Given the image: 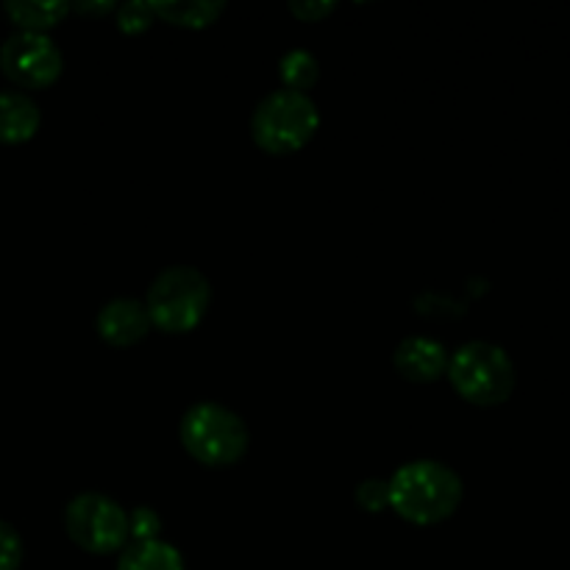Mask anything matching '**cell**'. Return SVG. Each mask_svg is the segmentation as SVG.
Wrapping results in <instances>:
<instances>
[{
  "mask_svg": "<svg viewBox=\"0 0 570 570\" xmlns=\"http://www.w3.org/2000/svg\"><path fill=\"white\" fill-rule=\"evenodd\" d=\"M70 11H81V14H109V11H117V3H111V0H100V3L83 0V3H70Z\"/></svg>",
  "mask_w": 570,
  "mask_h": 570,
  "instance_id": "cell-20",
  "label": "cell"
},
{
  "mask_svg": "<svg viewBox=\"0 0 570 570\" xmlns=\"http://www.w3.org/2000/svg\"><path fill=\"white\" fill-rule=\"evenodd\" d=\"M334 9H337L334 0H293V3H289V11L304 22L323 20V17L332 14Z\"/></svg>",
  "mask_w": 570,
  "mask_h": 570,
  "instance_id": "cell-19",
  "label": "cell"
},
{
  "mask_svg": "<svg viewBox=\"0 0 570 570\" xmlns=\"http://www.w3.org/2000/svg\"><path fill=\"white\" fill-rule=\"evenodd\" d=\"M117 570H187V566L176 546L165 540H145V543H128L120 551Z\"/></svg>",
  "mask_w": 570,
  "mask_h": 570,
  "instance_id": "cell-13",
  "label": "cell"
},
{
  "mask_svg": "<svg viewBox=\"0 0 570 570\" xmlns=\"http://www.w3.org/2000/svg\"><path fill=\"white\" fill-rule=\"evenodd\" d=\"M65 532L89 554H117L131 543L128 512L104 493H78L65 510Z\"/></svg>",
  "mask_w": 570,
  "mask_h": 570,
  "instance_id": "cell-6",
  "label": "cell"
},
{
  "mask_svg": "<svg viewBox=\"0 0 570 570\" xmlns=\"http://www.w3.org/2000/svg\"><path fill=\"white\" fill-rule=\"evenodd\" d=\"M42 126L37 100L22 89H0V142L22 145Z\"/></svg>",
  "mask_w": 570,
  "mask_h": 570,
  "instance_id": "cell-10",
  "label": "cell"
},
{
  "mask_svg": "<svg viewBox=\"0 0 570 570\" xmlns=\"http://www.w3.org/2000/svg\"><path fill=\"white\" fill-rule=\"evenodd\" d=\"M356 504L365 512H384L390 510V484L382 479H365L356 488Z\"/></svg>",
  "mask_w": 570,
  "mask_h": 570,
  "instance_id": "cell-17",
  "label": "cell"
},
{
  "mask_svg": "<svg viewBox=\"0 0 570 570\" xmlns=\"http://www.w3.org/2000/svg\"><path fill=\"white\" fill-rule=\"evenodd\" d=\"M390 510L406 523L434 527L460 510L465 484L462 476L438 460H415L401 465L390 479Z\"/></svg>",
  "mask_w": 570,
  "mask_h": 570,
  "instance_id": "cell-1",
  "label": "cell"
},
{
  "mask_svg": "<svg viewBox=\"0 0 570 570\" xmlns=\"http://www.w3.org/2000/svg\"><path fill=\"white\" fill-rule=\"evenodd\" d=\"M0 70L22 89H45L59 81L65 56L50 33L14 31L0 45Z\"/></svg>",
  "mask_w": 570,
  "mask_h": 570,
  "instance_id": "cell-7",
  "label": "cell"
},
{
  "mask_svg": "<svg viewBox=\"0 0 570 570\" xmlns=\"http://www.w3.org/2000/svg\"><path fill=\"white\" fill-rule=\"evenodd\" d=\"M154 14L178 28H209L226 11L223 0H154Z\"/></svg>",
  "mask_w": 570,
  "mask_h": 570,
  "instance_id": "cell-12",
  "label": "cell"
},
{
  "mask_svg": "<svg viewBox=\"0 0 570 570\" xmlns=\"http://www.w3.org/2000/svg\"><path fill=\"white\" fill-rule=\"evenodd\" d=\"M154 17V6L145 3V0H128V3L117 6V28H120L122 33L148 31Z\"/></svg>",
  "mask_w": 570,
  "mask_h": 570,
  "instance_id": "cell-15",
  "label": "cell"
},
{
  "mask_svg": "<svg viewBox=\"0 0 570 570\" xmlns=\"http://www.w3.org/2000/svg\"><path fill=\"white\" fill-rule=\"evenodd\" d=\"M321 128V111L309 92L273 89L250 115V137L265 154L287 156L306 148Z\"/></svg>",
  "mask_w": 570,
  "mask_h": 570,
  "instance_id": "cell-4",
  "label": "cell"
},
{
  "mask_svg": "<svg viewBox=\"0 0 570 570\" xmlns=\"http://www.w3.org/2000/svg\"><path fill=\"white\" fill-rule=\"evenodd\" d=\"M3 11L14 22L17 31L48 33L70 14L67 0H6Z\"/></svg>",
  "mask_w": 570,
  "mask_h": 570,
  "instance_id": "cell-11",
  "label": "cell"
},
{
  "mask_svg": "<svg viewBox=\"0 0 570 570\" xmlns=\"http://www.w3.org/2000/svg\"><path fill=\"white\" fill-rule=\"evenodd\" d=\"M212 304V284L198 267L173 265L165 267L150 282L145 295V309L150 326L165 334H187L200 326Z\"/></svg>",
  "mask_w": 570,
  "mask_h": 570,
  "instance_id": "cell-5",
  "label": "cell"
},
{
  "mask_svg": "<svg viewBox=\"0 0 570 570\" xmlns=\"http://www.w3.org/2000/svg\"><path fill=\"white\" fill-rule=\"evenodd\" d=\"M451 387L473 406H501L512 399L518 384L515 362L501 345L473 340L449 354Z\"/></svg>",
  "mask_w": 570,
  "mask_h": 570,
  "instance_id": "cell-3",
  "label": "cell"
},
{
  "mask_svg": "<svg viewBox=\"0 0 570 570\" xmlns=\"http://www.w3.org/2000/svg\"><path fill=\"white\" fill-rule=\"evenodd\" d=\"M393 365L406 382L432 384L449 371V351L443 343L421 334H410L395 345Z\"/></svg>",
  "mask_w": 570,
  "mask_h": 570,
  "instance_id": "cell-9",
  "label": "cell"
},
{
  "mask_svg": "<svg viewBox=\"0 0 570 570\" xmlns=\"http://www.w3.org/2000/svg\"><path fill=\"white\" fill-rule=\"evenodd\" d=\"M184 451L206 468H232L248 454L250 434L243 417L217 401H198L178 423Z\"/></svg>",
  "mask_w": 570,
  "mask_h": 570,
  "instance_id": "cell-2",
  "label": "cell"
},
{
  "mask_svg": "<svg viewBox=\"0 0 570 570\" xmlns=\"http://www.w3.org/2000/svg\"><path fill=\"white\" fill-rule=\"evenodd\" d=\"M278 76H282L284 89L306 92V89L315 87L317 78H321V61H317L315 53H309V50L295 48L282 56V61H278Z\"/></svg>",
  "mask_w": 570,
  "mask_h": 570,
  "instance_id": "cell-14",
  "label": "cell"
},
{
  "mask_svg": "<svg viewBox=\"0 0 570 570\" xmlns=\"http://www.w3.org/2000/svg\"><path fill=\"white\" fill-rule=\"evenodd\" d=\"M22 538L9 521H0V570H20Z\"/></svg>",
  "mask_w": 570,
  "mask_h": 570,
  "instance_id": "cell-18",
  "label": "cell"
},
{
  "mask_svg": "<svg viewBox=\"0 0 570 570\" xmlns=\"http://www.w3.org/2000/svg\"><path fill=\"white\" fill-rule=\"evenodd\" d=\"M95 326H98L100 340L115 345V348L142 343L150 328H154L148 309H145V301L137 298H111L109 304L100 306Z\"/></svg>",
  "mask_w": 570,
  "mask_h": 570,
  "instance_id": "cell-8",
  "label": "cell"
},
{
  "mask_svg": "<svg viewBox=\"0 0 570 570\" xmlns=\"http://www.w3.org/2000/svg\"><path fill=\"white\" fill-rule=\"evenodd\" d=\"M161 521L150 507H137L128 512V534L131 543H145V540H159Z\"/></svg>",
  "mask_w": 570,
  "mask_h": 570,
  "instance_id": "cell-16",
  "label": "cell"
}]
</instances>
